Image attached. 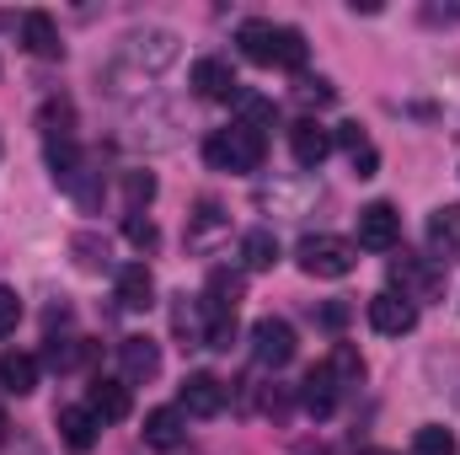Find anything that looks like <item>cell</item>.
<instances>
[{"label":"cell","mask_w":460,"mask_h":455,"mask_svg":"<svg viewBox=\"0 0 460 455\" xmlns=\"http://www.w3.org/2000/svg\"><path fill=\"white\" fill-rule=\"evenodd\" d=\"M177 32H166V27H145V32H128L123 43H118V65L113 70H134L139 81H150V76H161V70H172L177 65Z\"/></svg>","instance_id":"cell-1"},{"label":"cell","mask_w":460,"mask_h":455,"mask_svg":"<svg viewBox=\"0 0 460 455\" xmlns=\"http://www.w3.org/2000/svg\"><path fill=\"white\" fill-rule=\"evenodd\" d=\"M262 156H268V139H262L257 129H246V123L215 129V134L204 139V161H209L215 172H257Z\"/></svg>","instance_id":"cell-2"},{"label":"cell","mask_w":460,"mask_h":455,"mask_svg":"<svg viewBox=\"0 0 460 455\" xmlns=\"http://www.w3.org/2000/svg\"><path fill=\"white\" fill-rule=\"evenodd\" d=\"M295 263H300V273H311V279H348V273L358 268V246L343 241V236H305V241L295 246Z\"/></svg>","instance_id":"cell-3"},{"label":"cell","mask_w":460,"mask_h":455,"mask_svg":"<svg viewBox=\"0 0 460 455\" xmlns=\"http://www.w3.org/2000/svg\"><path fill=\"white\" fill-rule=\"evenodd\" d=\"M295 327L284 322V317H262V322H252V359L257 364H268V370H284L289 359H295Z\"/></svg>","instance_id":"cell-4"},{"label":"cell","mask_w":460,"mask_h":455,"mask_svg":"<svg viewBox=\"0 0 460 455\" xmlns=\"http://www.w3.org/2000/svg\"><path fill=\"white\" fill-rule=\"evenodd\" d=\"M226 380L220 375H209V370H193V375H182V386H177V402H182V413H193V418H220L226 413Z\"/></svg>","instance_id":"cell-5"},{"label":"cell","mask_w":460,"mask_h":455,"mask_svg":"<svg viewBox=\"0 0 460 455\" xmlns=\"http://www.w3.org/2000/svg\"><path fill=\"white\" fill-rule=\"evenodd\" d=\"M396 241H402V215H396V204L375 199V204L358 210V246H364V252H396Z\"/></svg>","instance_id":"cell-6"},{"label":"cell","mask_w":460,"mask_h":455,"mask_svg":"<svg viewBox=\"0 0 460 455\" xmlns=\"http://www.w3.org/2000/svg\"><path fill=\"white\" fill-rule=\"evenodd\" d=\"M391 279L402 284V300H429V295H439L445 290V273L429 263V257H412V252H402V257H391Z\"/></svg>","instance_id":"cell-7"},{"label":"cell","mask_w":460,"mask_h":455,"mask_svg":"<svg viewBox=\"0 0 460 455\" xmlns=\"http://www.w3.org/2000/svg\"><path fill=\"white\" fill-rule=\"evenodd\" d=\"M289 156H295V166L316 172V166L332 156V129H322L316 118H300V123H289Z\"/></svg>","instance_id":"cell-8"},{"label":"cell","mask_w":460,"mask_h":455,"mask_svg":"<svg viewBox=\"0 0 460 455\" xmlns=\"http://www.w3.org/2000/svg\"><path fill=\"white\" fill-rule=\"evenodd\" d=\"M369 327H375V333H385V338H402V333H412V327H418V306H412V300H402L396 290H380V295L369 300Z\"/></svg>","instance_id":"cell-9"},{"label":"cell","mask_w":460,"mask_h":455,"mask_svg":"<svg viewBox=\"0 0 460 455\" xmlns=\"http://www.w3.org/2000/svg\"><path fill=\"white\" fill-rule=\"evenodd\" d=\"M54 429H59V445H65L70 455H92L97 451V429H102V424H97L92 407H59V413H54Z\"/></svg>","instance_id":"cell-10"},{"label":"cell","mask_w":460,"mask_h":455,"mask_svg":"<svg viewBox=\"0 0 460 455\" xmlns=\"http://www.w3.org/2000/svg\"><path fill=\"white\" fill-rule=\"evenodd\" d=\"M145 445L161 455L182 451L188 445V424H182V407H150L145 413Z\"/></svg>","instance_id":"cell-11"},{"label":"cell","mask_w":460,"mask_h":455,"mask_svg":"<svg viewBox=\"0 0 460 455\" xmlns=\"http://www.w3.org/2000/svg\"><path fill=\"white\" fill-rule=\"evenodd\" d=\"M235 43H241V54H246L252 65H279V27H273V22L246 16V22L235 27Z\"/></svg>","instance_id":"cell-12"},{"label":"cell","mask_w":460,"mask_h":455,"mask_svg":"<svg viewBox=\"0 0 460 455\" xmlns=\"http://www.w3.org/2000/svg\"><path fill=\"white\" fill-rule=\"evenodd\" d=\"M316 204V183H268V188H257V210H273V215H305Z\"/></svg>","instance_id":"cell-13"},{"label":"cell","mask_w":460,"mask_h":455,"mask_svg":"<svg viewBox=\"0 0 460 455\" xmlns=\"http://www.w3.org/2000/svg\"><path fill=\"white\" fill-rule=\"evenodd\" d=\"M118 364H123V380H155L161 375V343L134 333V338L118 343Z\"/></svg>","instance_id":"cell-14"},{"label":"cell","mask_w":460,"mask_h":455,"mask_svg":"<svg viewBox=\"0 0 460 455\" xmlns=\"http://www.w3.org/2000/svg\"><path fill=\"white\" fill-rule=\"evenodd\" d=\"M113 295H118V306H123V311H150V306H155V279H150V268H145V263L118 268Z\"/></svg>","instance_id":"cell-15"},{"label":"cell","mask_w":460,"mask_h":455,"mask_svg":"<svg viewBox=\"0 0 460 455\" xmlns=\"http://www.w3.org/2000/svg\"><path fill=\"white\" fill-rule=\"evenodd\" d=\"M22 43H27V54H38V59H59V54H65L59 27H54L49 11H27V16H22Z\"/></svg>","instance_id":"cell-16"},{"label":"cell","mask_w":460,"mask_h":455,"mask_svg":"<svg viewBox=\"0 0 460 455\" xmlns=\"http://www.w3.org/2000/svg\"><path fill=\"white\" fill-rule=\"evenodd\" d=\"M235 86H241V81H235V70H230L226 59H199V65H193V92H199V97H209V103H230Z\"/></svg>","instance_id":"cell-17"},{"label":"cell","mask_w":460,"mask_h":455,"mask_svg":"<svg viewBox=\"0 0 460 455\" xmlns=\"http://www.w3.org/2000/svg\"><path fill=\"white\" fill-rule=\"evenodd\" d=\"M86 407L97 413V424H123L128 418V386L123 380H92Z\"/></svg>","instance_id":"cell-18"},{"label":"cell","mask_w":460,"mask_h":455,"mask_svg":"<svg viewBox=\"0 0 460 455\" xmlns=\"http://www.w3.org/2000/svg\"><path fill=\"white\" fill-rule=\"evenodd\" d=\"M226 230H230V220L220 215V204H215V199H204V204H199V215H188V246H193V252H209Z\"/></svg>","instance_id":"cell-19"},{"label":"cell","mask_w":460,"mask_h":455,"mask_svg":"<svg viewBox=\"0 0 460 455\" xmlns=\"http://www.w3.org/2000/svg\"><path fill=\"white\" fill-rule=\"evenodd\" d=\"M338 391H343V386L327 375V364H316V370L305 375V391H300V402H305V413H311V418H327V413L338 407Z\"/></svg>","instance_id":"cell-20"},{"label":"cell","mask_w":460,"mask_h":455,"mask_svg":"<svg viewBox=\"0 0 460 455\" xmlns=\"http://www.w3.org/2000/svg\"><path fill=\"white\" fill-rule=\"evenodd\" d=\"M0 386L11 391V397H27V391H38V359L32 353H0Z\"/></svg>","instance_id":"cell-21"},{"label":"cell","mask_w":460,"mask_h":455,"mask_svg":"<svg viewBox=\"0 0 460 455\" xmlns=\"http://www.w3.org/2000/svg\"><path fill=\"white\" fill-rule=\"evenodd\" d=\"M279 257H284V252H279V236H273V230H246V236H241V263H246V273H268Z\"/></svg>","instance_id":"cell-22"},{"label":"cell","mask_w":460,"mask_h":455,"mask_svg":"<svg viewBox=\"0 0 460 455\" xmlns=\"http://www.w3.org/2000/svg\"><path fill=\"white\" fill-rule=\"evenodd\" d=\"M429 246H434V263H450L460 252V210H439L429 220Z\"/></svg>","instance_id":"cell-23"},{"label":"cell","mask_w":460,"mask_h":455,"mask_svg":"<svg viewBox=\"0 0 460 455\" xmlns=\"http://www.w3.org/2000/svg\"><path fill=\"white\" fill-rule=\"evenodd\" d=\"M241 295H246V279L230 273V268H215V273H209V290H204V306H209V311H235Z\"/></svg>","instance_id":"cell-24"},{"label":"cell","mask_w":460,"mask_h":455,"mask_svg":"<svg viewBox=\"0 0 460 455\" xmlns=\"http://www.w3.org/2000/svg\"><path fill=\"white\" fill-rule=\"evenodd\" d=\"M322 364H327V375H332L338 386H358V380H364V353H358L353 343H332V353H327Z\"/></svg>","instance_id":"cell-25"},{"label":"cell","mask_w":460,"mask_h":455,"mask_svg":"<svg viewBox=\"0 0 460 455\" xmlns=\"http://www.w3.org/2000/svg\"><path fill=\"white\" fill-rule=\"evenodd\" d=\"M38 129H43V139H70V129H75V103H65V97L43 103V108H38Z\"/></svg>","instance_id":"cell-26"},{"label":"cell","mask_w":460,"mask_h":455,"mask_svg":"<svg viewBox=\"0 0 460 455\" xmlns=\"http://www.w3.org/2000/svg\"><path fill=\"white\" fill-rule=\"evenodd\" d=\"M70 252H75V263H81L86 273H102V268H108V241L92 236V230H75V236H70Z\"/></svg>","instance_id":"cell-27"},{"label":"cell","mask_w":460,"mask_h":455,"mask_svg":"<svg viewBox=\"0 0 460 455\" xmlns=\"http://www.w3.org/2000/svg\"><path fill=\"white\" fill-rule=\"evenodd\" d=\"M456 434L445 429V424H423L418 434H412V455H456Z\"/></svg>","instance_id":"cell-28"},{"label":"cell","mask_w":460,"mask_h":455,"mask_svg":"<svg viewBox=\"0 0 460 455\" xmlns=\"http://www.w3.org/2000/svg\"><path fill=\"white\" fill-rule=\"evenodd\" d=\"M123 199H128V215H139L155 199V172H123Z\"/></svg>","instance_id":"cell-29"},{"label":"cell","mask_w":460,"mask_h":455,"mask_svg":"<svg viewBox=\"0 0 460 455\" xmlns=\"http://www.w3.org/2000/svg\"><path fill=\"white\" fill-rule=\"evenodd\" d=\"M279 65L284 70H305V32L300 27H279Z\"/></svg>","instance_id":"cell-30"},{"label":"cell","mask_w":460,"mask_h":455,"mask_svg":"<svg viewBox=\"0 0 460 455\" xmlns=\"http://www.w3.org/2000/svg\"><path fill=\"white\" fill-rule=\"evenodd\" d=\"M241 123L262 134V129H273V123H279V108H273L268 97H241Z\"/></svg>","instance_id":"cell-31"},{"label":"cell","mask_w":460,"mask_h":455,"mask_svg":"<svg viewBox=\"0 0 460 455\" xmlns=\"http://www.w3.org/2000/svg\"><path fill=\"white\" fill-rule=\"evenodd\" d=\"M123 236H128V246H139V252H150V246L161 241L155 220H145V215H123Z\"/></svg>","instance_id":"cell-32"},{"label":"cell","mask_w":460,"mask_h":455,"mask_svg":"<svg viewBox=\"0 0 460 455\" xmlns=\"http://www.w3.org/2000/svg\"><path fill=\"white\" fill-rule=\"evenodd\" d=\"M295 97H300V103H316V108H327V103H332L338 92H332V81H322V76H300Z\"/></svg>","instance_id":"cell-33"},{"label":"cell","mask_w":460,"mask_h":455,"mask_svg":"<svg viewBox=\"0 0 460 455\" xmlns=\"http://www.w3.org/2000/svg\"><path fill=\"white\" fill-rule=\"evenodd\" d=\"M16 322H22V295L11 284H0V338H11Z\"/></svg>","instance_id":"cell-34"},{"label":"cell","mask_w":460,"mask_h":455,"mask_svg":"<svg viewBox=\"0 0 460 455\" xmlns=\"http://www.w3.org/2000/svg\"><path fill=\"white\" fill-rule=\"evenodd\" d=\"M81 359H86V343H54V348H49V364H54V370H75Z\"/></svg>","instance_id":"cell-35"},{"label":"cell","mask_w":460,"mask_h":455,"mask_svg":"<svg viewBox=\"0 0 460 455\" xmlns=\"http://www.w3.org/2000/svg\"><path fill=\"white\" fill-rule=\"evenodd\" d=\"M332 145H343L348 156H358V150L369 145V134H364L358 123H338V134H332Z\"/></svg>","instance_id":"cell-36"},{"label":"cell","mask_w":460,"mask_h":455,"mask_svg":"<svg viewBox=\"0 0 460 455\" xmlns=\"http://www.w3.org/2000/svg\"><path fill=\"white\" fill-rule=\"evenodd\" d=\"M348 161H353V177H375V172H380V150H375V145H364V150L348 156Z\"/></svg>","instance_id":"cell-37"},{"label":"cell","mask_w":460,"mask_h":455,"mask_svg":"<svg viewBox=\"0 0 460 455\" xmlns=\"http://www.w3.org/2000/svg\"><path fill=\"white\" fill-rule=\"evenodd\" d=\"M423 22H429V27H456L460 5H423Z\"/></svg>","instance_id":"cell-38"},{"label":"cell","mask_w":460,"mask_h":455,"mask_svg":"<svg viewBox=\"0 0 460 455\" xmlns=\"http://www.w3.org/2000/svg\"><path fill=\"white\" fill-rule=\"evenodd\" d=\"M322 327H332V333H343L348 327V306L343 300H327V306H322Z\"/></svg>","instance_id":"cell-39"},{"label":"cell","mask_w":460,"mask_h":455,"mask_svg":"<svg viewBox=\"0 0 460 455\" xmlns=\"http://www.w3.org/2000/svg\"><path fill=\"white\" fill-rule=\"evenodd\" d=\"M5 434H11V424H5V407H0V451H5Z\"/></svg>","instance_id":"cell-40"},{"label":"cell","mask_w":460,"mask_h":455,"mask_svg":"<svg viewBox=\"0 0 460 455\" xmlns=\"http://www.w3.org/2000/svg\"><path fill=\"white\" fill-rule=\"evenodd\" d=\"M300 455H327V451H311V445H300Z\"/></svg>","instance_id":"cell-41"},{"label":"cell","mask_w":460,"mask_h":455,"mask_svg":"<svg viewBox=\"0 0 460 455\" xmlns=\"http://www.w3.org/2000/svg\"><path fill=\"white\" fill-rule=\"evenodd\" d=\"M364 455H396V451H364Z\"/></svg>","instance_id":"cell-42"},{"label":"cell","mask_w":460,"mask_h":455,"mask_svg":"<svg viewBox=\"0 0 460 455\" xmlns=\"http://www.w3.org/2000/svg\"><path fill=\"white\" fill-rule=\"evenodd\" d=\"M0 27H5V16H0Z\"/></svg>","instance_id":"cell-43"}]
</instances>
